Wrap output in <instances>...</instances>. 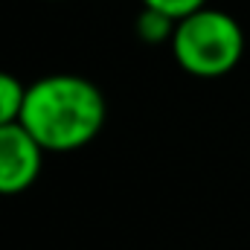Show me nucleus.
Wrapping results in <instances>:
<instances>
[{
	"label": "nucleus",
	"instance_id": "1",
	"mask_svg": "<svg viewBox=\"0 0 250 250\" xmlns=\"http://www.w3.org/2000/svg\"><path fill=\"white\" fill-rule=\"evenodd\" d=\"M105 117V96L90 79L53 73L26 87L18 123L44 151H76L99 137Z\"/></svg>",
	"mask_w": 250,
	"mask_h": 250
},
{
	"label": "nucleus",
	"instance_id": "2",
	"mask_svg": "<svg viewBox=\"0 0 250 250\" xmlns=\"http://www.w3.org/2000/svg\"><path fill=\"white\" fill-rule=\"evenodd\" d=\"M169 44L175 62L198 79L227 76L245 56V32L239 21L209 6L181 18Z\"/></svg>",
	"mask_w": 250,
	"mask_h": 250
},
{
	"label": "nucleus",
	"instance_id": "3",
	"mask_svg": "<svg viewBox=\"0 0 250 250\" xmlns=\"http://www.w3.org/2000/svg\"><path fill=\"white\" fill-rule=\"evenodd\" d=\"M44 166L41 143L21 123L0 125V195H21L32 187Z\"/></svg>",
	"mask_w": 250,
	"mask_h": 250
},
{
	"label": "nucleus",
	"instance_id": "4",
	"mask_svg": "<svg viewBox=\"0 0 250 250\" xmlns=\"http://www.w3.org/2000/svg\"><path fill=\"white\" fill-rule=\"evenodd\" d=\"M175 26H178L175 18H169V15H163V12H157V9H148V6H143V12L137 15V35H140V41H146V44L172 41Z\"/></svg>",
	"mask_w": 250,
	"mask_h": 250
},
{
	"label": "nucleus",
	"instance_id": "5",
	"mask_svg": "<svg viewBox=\"0 0 250 250\" xmlns=\"http://www.w3.org/2000/svg\"><path fill=\"white\" fill-rule=\"evenodd\" d=\"M26 87L6 70H0V125H12L21 120Z\"/></svg>",
	"mask_w": 250,
	"mask_h": 250
},
{
	"label": "nucleus",
	"instance_id": "6",
	"mask_svg": "<svg viewBox=\"0 0 250 250\" xmlns=\"http://www.w3.org/2000/svg\"><path fill=\"white\" fill-rule=\"evenodd\" d=\"M143 6L157 9V12H163V15H169V18L181 21V18L192 15V12L204 9V6H207V0H143Z\"/></svg>",
	"mask_w": 250,
	"mask_h": 250
}]
</instances>
